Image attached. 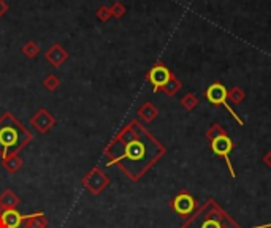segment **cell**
I'll use <instances>...</instances> for the list:
<instances>
[{"label": "cell", "mask_w": 271, "mask_h": 228, "mask_svg": "<svg viewBox=\"0 0 271 228\" xmlns=\"http://www.w3.org/2000/svg\"><path fill=\"white\" fill-rule=\"evenodd\" d=\"M163 154V144L138 120L126 126L107 148L108 165L116 163L132 181H138Z\"/></svg>", "instance_id": "1"}, {"label": "cell", "mask_w": 271, "mask_h": 228, "mask_svg": "<svg viewBox=\"0 0 271 228\" xmlns=\"http://www.w3.org/2000/svg\"><path fill=\"white\" fill-rule=\"evenodd\" d=\"M181 228H241L214 200H208L189 216Z\"/></svg>", "instance_id": "2"}, {"label": "cell", "mask_w": 271, "mask_h": 228, "mask_svg": "<svg viewBox=\"0 0 271 228\" xmlns=\"http://www.w3.org/2000/svg\"><path fill=\"white\" fill-rule=\"evenodd\" d=\"M30 139V132L23 127L10 113L0 119V155L4 160L21 151Z\"/></svg>", "instance_id": "3"}, {"label": "cell", "mask_w": 271, "mask_h": 228, "mask_svg": "<svg viewBox=\"0 0 271 228\" xmlns=\"http://www.w3.org/2000/svg\"><path fill=\"white\" fill-rule=\"evenodd\" d=\"M205 97H206V100L211 103V105H214V107H225V110L230 113V116L238 122L240 126H243L244 122H243V119L236 114V111L230 107V103H228V100H227V87L222 84V82H213L208 89L205 91Z\"/></svg>", "instance_id": "4"}, {"label": "cell", "mask_w": 271, "mask_h": 228, "mask_svg": "<svg viewBox=\"0 0 271 228\" xmlns=\"http://www.w3.org/2000/svg\"><path fill=\"white\" fill-rule=\"evenodd\" d=\"M210 148H211V151L216 155L222 157L227 168H228V171H230V174H232V178H236L235 168H233V165L230 162V154L233 151V141H232V138L227 135V132L216 136V138H213V139H210Z\"/></svg>", "instance_id": "5"}, {"label": "cell", "mask_w": 271, "mask_h": 228, "mask_svg": "<svg viewBox=\"0 0 271 228\" xmlns=\"http://www.w3.org/2000/svg\"><path fill=\"white\" fill-rule=\"evenodd\" d=\"M172 76H173V73L163 64L154 65V67L149 70V73H148V79L151 81L152 87H154V92L162 91L163 87L166 86V82L170 81Z\"/></svg>", "instance_id": "6"}, {"label": "cell", "mask_w": 271, "mask_h": 228, "mask_svg": "<svg viewBox=\"0 0 271 228\" xmlns=\"http://www.w3.org/2000/svg\"><path fill=\"white\" fill-rule=\"evenodd\" d=\"M172 206L181 217H189L197 209V201L189 192H181L172 201Z\"/></svg>", "instance_id": "7"}, {"label": "cell", "mask_w": 271, "mask_h": 228, "mask_svg": "<svg viewBox=\"0 0 271 228\" xmlns=\"http://www.w3.org/2000/svg\"><path fill=\"white\" fill-rule=\"evenodd\" d=\"M23 220L24 217L13 208L0 213V228H19Z\"/></svg>", "instance_id": "8"}, {"label": "cell", "mask_w": 271, "mask_h": 228, "mask_svg": "<svg viewBox=\"0 0 271 228\" xmlns=\"http://www.w3.org/2000/svg\"><path fill=\"white\" fill-rule=\"evenodd\" d=\"M32 124L35 126L37 130L40 132H46L51 126L54 124V119L51 114H48V111L41 110L35 114V117H32Z\"/></svg>", "instance_id": "9"}, {"label": "cell", "mask_w": 271, "mask_h": 228, "mask_svg": "<svg viewBox=\"0 0 271 228\" xmlns=\"http://www.w3.org/2000/svg\"><path fill=\"white\" fill-rule=\"evenodd\" d=\"M46 57H48V60L53 62V65L59 67V65H60V64L67 59V52H65L64 49H60V46H57V45H56L53 49H49V51H48Z\"/></svg>", "instance_id": "10"}, {"label": "cell", "mask_w": 271, "mask_h": 228, "mask_svg": "<svg viewBox=\"0 0 271 228\" xmlns=\"http://www.w3.org/2000/svg\"><path fill=\"white\" fill-rule=\"evenodd\" d=\"M138 114H140V117H141L143 120L151 122V120H154V119L157 117L159 111H157V108L154 107V105L148 101V103H144L143 107L138 110Z\"/></svg>", "instance_id": "11"}, {"label": "cell", "mask_w": 271, "mask_h": 228, "mask_svg": "<svg viewBox=\"0 0 271 228\" xmlns=\"http://www.w3.org/2000/svg\"><path fill=\"white\" fill-rule=\"evenodd\" d=\"M244 97H246L244 91L241 89V87H238V86H235V87H232L230 91H227V100H228V103L240 105L244 100Z\"/></svg>", "instance_id": "12"}, {"label": "cell", "mask_w": 271, "mask_h": 228, "mask_svg": "<svg viewBox=\"0 0 271 228\" xmlns=\"http://www.w3.org/2000/svg\"><path fill=\"white\" fill-rule=\"evenodd\" d=\"M181 87H182V84H181V81L173 75L172 78H170V81H168L166 82V86L163 87V92L168 95V97H173V95H176L178 92H179V89H181Z\"/></svg>", "instance_id": "13"}, {"label": "cell", "mask_w": 271, "mask_h": 228, "mask_svg": "<svg viewBox=\"0 0 271 228\" xmlns=\"http://www.w3.org/2000/svg\"><path fill=\"white\" fill-rule=\"evenodd\" d=\"M181 105H182V108L184 110H187V111H192L198 107V97L192 92L189 94H185L182 98H181Z\"/></svg>", "instance_id": "14"}, {"label": "cell", "mask_w": 271, "mask_h": 228, "mask_svg": "<svg viewBox=\"0 0 271 228\" xmlns=\"http://www.w3.org/2000/svg\"><path fill=\"white\" fill-rule=\"evenodd\" d=\"M0 204L7 206L8 209H11L14 204H18V198H16V197L11 194V192H7V194H5L2 198H0Z\"/></svg>", "instance_id": "15"}, {"label": "cell", "mask_w": 271, "mask_h": 228, "mask_svg": "<svg viewBox=\"0 0 271 228\" xmlns=\"http://www.w3.org/2000/svg\"><path fill=\"white\" fill-rule=\"evenodd\" d=\"M40 216H43V214H33V216L29 219L26 228H41V226H45V220H43V219L38 220Z\"/></svg>", "instance_id": "16"}, {"label": "cell", "mask_w": 271, "mask_h": 228, "mask_svg": "<svg viewBox=\"0 0 271 228\" xmlns=\"http://www.w3.org/2000/svg\"><path fill=\"white\" fill-rule=\"evenodd\" d=\"M222 133H225V130L221 126H219V124H213L210 127V130L206 132V138H208V141H210V139H213V138H216L219 135H222Z\"/></svg>", "instance_id": "17"}, {"label": "cell", "mask_w": 271, "mask_h": 228, "mask_svg": "<svg viewBox=\"0 0 271 228\" xmlns=\"http://www.w3.org/2000/svg\"><path fill=\"white\" fill-rule=\"evenodd\" d=\"M37 51H38V48L33 45V43H29L27 46H24V54H27V56H35L37 54Z\"/></svg>", "instance_id": "18"}, {"label": "cell", "mask_w": 271, "mask_h": 228, "mask_svg": "<svg viewBox=\"0 0 271 228\" xmlns=\"http://www.w3.org/2000/svg\"><path fill=\"white\" fill-rule=\"evenodd\" d=\"M124 13H126V8H124L121 4H116V5L111 8V14H114L116 17H121Z\"/></svg>", "instance_id": "19"}, {"label": "cell", "mask_w": 271, "mask_h": 228, "mask_svg": "<svg viewBox=\"0 0 271 228\" xmlns=\"http://www.w3.org/2000/svg\"><path fill=\"white\" fill-rule=\"evenodd\" d=\"M45 84H46V87L48 89H51V91H54V87H57V84H59V81L54 78V75H51L46 81H45Z\"/></svg>", "instance_id": "20"}, {"label": "cell", "mask_w": 271, "mask_h": 228, "mask_svg": "<svg viewBox=\"0 0 271 228\" xmlns=\"http://www.w3.org/2000/svg\"><path fill=\"white\" fill-rule=\"evenodd\" d=\"M262 162H263L268 168H271V151H268V152L262 157Z\"/></svg>", "instance_id": "21"}, {"label": "cell", "mask_w": 271, "mask_h": 228, "mask_svg": "<svg viewBox=\"0 0 271 228\" xmlns=\"http://www.w3.org/2000/svg\"><path fill=\"white\" fill-rule=\"evenodd\" d=\"M108 16H110V13H108V10L105 7L98 10V17H100V19H107Z\"/></svg>", "instance_id": "22"}, {"label": "cell", "mask_w": 271, "mask_h": 228, "mask_svg": "<svg viewBox=\"0 0 271 228\" xmlns=\"http://www.w3.org/2000/svg\"><path fill=\"white\" fill-rule=\"evenodd\" d=\"M5 11H7V5L4 4V0H0V16H2Z\"/></svg>", "instance_id": "23"}, {"label": "cell", "mask_w": 271, "mask_h": 228, "mask_svg": "<svg viewBox=\"0 0 271 228\" xmlns=\"http://www.w3.org/2000/svg\"><path fill=\"white\" fill-rule=\"evenodd\" d=\"M254 228H271V223H268V225H262V226H254Z\"/></svg>", "instance_id": "24"}]
</instances>
